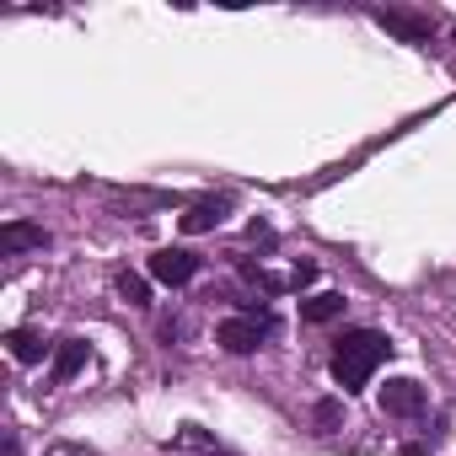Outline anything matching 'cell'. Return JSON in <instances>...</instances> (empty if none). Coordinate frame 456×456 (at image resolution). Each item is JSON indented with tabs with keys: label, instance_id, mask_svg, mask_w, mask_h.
<instances>
[{
	"label": "cell",
	"instance_id": "obj_1",
	"mask_svg": "<svg viewBox=\"0 0 456 456\" xmlns=\"http://www.w3.org/2000/svg\"><path fill=\"white\" fill-rule=\"evenodd\" d=\"M387 338L376 333V328H354V333H344L338 344H333V381L344 387V392H360L370 376H376V365L387 360Z\"/></svg>",
	"mask_w": 456,
	"mask_h": 456
},
{
	"label": "cell",
	"instance_id": "obj_2",
	"mask_svg": "<svg viewBox=\"0 0 456 456\" xmlns=\"http://www.w3.org/2000/svg\"><path fill=\"white\" fill-rule=\"evenodd\" d=\"M269 333H274V317H225L215 328V344L232 349V354H253Z\"/></svg>",
	"mask_w": 456,
	"mask_h": 456
},
{
	"label": "cell",
	"instance_id": "obj_3",
	"mask_svg": "<svg viewBox=\"0 0 456 456\" xmlns=\"http://www.w3.org/2000/svg\"><path fill=\"white\" fill-rule=\"evenodd\" d=\"M376 403H381L387 419H419V413H424V387H419L413 376H392Z\"/></svg>",
	"mask_w": 456,
	"mask_h": 456
},
{
	"label": "cell",
	"instance_id": "obj_4",
	"mask_svg": "<svg viewBox=\"0 0 456 456\" xmlns=\"http://www.w3.org/2000/svg\"><path fill=\"white\" fill-rule=\"evenodd\" d=\"M376 28L403 44H429V33H435V22L424 12H376Z\"/></svg>",
	"mask_w": 456,
	"mask_h": 456
},
{
	"label": "cell",
	"instance_id": "obj_5",
	"mask_svg": "<svg viewBox=\"0 0 456 456\" xmlns=\"http://www.w3.org/2000/svg\"><path fill=\"white\" fill-rule=\"evenodd\" d=\"M193 274H199V258L183 253V248H161V253L151 258V280H156V285H188Z\"/></svg>",
	"mask_w": 456,
	"mask_h": 456
},
{
	"label": "cell",
	"instance_id": "obj_6",
	"mask_svg": "<svg viewBox=\"0 0 456 456\" xmlns=\"http://www.w3.org/2000/svg\"><path fill=\"white\" fill-rule=\"evenodd\" d=\"M28 248H49V232L44 225H28V220H12V225H0V253H28Z\"/></svg>",
	"mask_w": 456,
	"mask_h": 456
},
{
	"label": "cell",
	"instance_id": "obj_7",
	"mask_svg": "<svg viewBox=\"0 0 456 456\" xmlns=\"http://www.w3.org/2000/svg\"><path fill=\"white\" fill-rule=\"evenodd\" d=\"M225 209H232L225 199H199V204L183 215V232H188V237H199V232H215V225L225 220Z\"/></svg>",
	"mask_w": 456,
	"mask_h": 456
},
{
	"label": "cell",
	"instance_id": "obj_8",
	"mask_svg": "<svg viewBox=\"0 0 456 456\" xmlns=\"http://www.w3.org/2000/svg\"><path fill=\"white\" fill-rule=\"evenodd\" d=\"M6 349H12V360H17V365H38V360L49 354L44 333H33V328H12V333H6Z\"/></svg>",
	"mask_w": 456,
	"mask_h": 456
},
{
	"label": "cell",
	"instance_id": "obj_9",
	"mask_svg": "<svg viewBox=\"0 0 456 456\" xmlns=\"http://www.w3.org/2000/svg\"><path fill=\"white\" fill-rule=\"evenodd\" d=\"M333 317H344V296H333V290H322V296H312V301H301V322H312V328H322V322H333Z\"/></svg>",
	"mask_w": 456,
	"mask_h": 456
},
{
	"label": "cell",
	"instance_id": "obj_10",
	"mask_svg": "<svg viewBox=\"0 0 456 456\" xmlns=\"http://www.w3.org/2000/svg\"><path fill=\"white\" fill-rule=\"evenodd\" d=\"M81 365H86V344H76V338H65V344L54 349V370H49V376H54V381H70V376H76Z\"/></svg>",
	"mask_w": 456,
	"mask_h": 456
},
{
	"label": "cell",
	"instance_id": "obj_11",
	"mask_svg": "<svg viewBox=\"0 0 456 456\" xmlns=\"http://www.w3.org/2000/svg\"><path fill=\"white\" fill-rule=\"evenodd\" d=\"M118 296H124L129 306H151V285H145L140 274H118Z\"/></svg>",
	"mask_w": 456,
	"mask_h": 456
},
{
	"label": "cell",
	"instance_id": "obj_12",
	"mask_svg": "<svg viewBox=\"0 0 456 456\" xmlns=\"http://www.w3.org/2000/svg\"><path fill=\"white\" fill-rule=\"evenodd\" d=\"M312 419H317V429L328 435V429L338 424V403H333V397H328V403H317V413H312Z\"/></svg>",
	"mask_w": 456,
	"mask_h": 456
},
{
	"label": "cell",
	"instance_id": "obj_13",
	"mask_svg": "<svg viewBox=\"0 0 456 456\" xmlns=\"http://www.w3.org/2000/svg\"><path fill=\"white\" fill-rule=\"evenodd\" d=\"M317 280V264H296V274H290V285L301 290V285H312Z\"/></svg>",
	"mask_w": 456,
	"mask_h": 456
}]
</instances>
